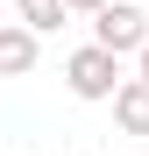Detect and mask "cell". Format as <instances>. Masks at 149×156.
Instances as JSON below:
<instances>
[{
	"mask_svg": "<svg viewBox=\"0 0 149 156\" xmlns=\"http://www.w3.org/2000/svg\"><path fill=\"white\" fill-rule=\"evenodd\" d=\"M64 85L78 92V99H114L128 78H121V57H114V50L85 43V50H71V57H64Z\"/></svg>",
	"mask_w": 149,
	"mask_h": 156,
	"instance_id": "1",
	"label": "cell"
},
{
	"mask_svg": "<svg viewBox=\"0 0 149 156\" xmlns=\"http://www.w3.org/2000/svg\"><path fill=\"white\" fill-rule=\"evenodd\" d=\"M64 7H71V14H99L107 0H64Z\"/></svg>",
	"mask_w": 149,
	"mask_h": 156,
	"instance_id": "6",
	"label": "cell"
},
{
	"mask_svg": "<svg viewBox=\"0 0 149 156\" xmlns=\"http://www.w3.org/2000/svg\"><path fill=\"white\" fill-rule=\"evenodd\" d=\"M92 43L99 50H114V57H142V43H149V14L135 7V0H107V7L92 14Z\"/></svg>",
	"mask_w": 149,
	"mask_h": 156,
	"instance_id": "2",
	"label": "cell"
},
{
	"mask_svg": "<svg viewBox=\"0 0 149 156\" xmlns=\"http://www.w3.org/2000/svg\"><path fill=\"white\" fill-rule=\"evenodd\" d=\"M114 121L128 128V135H149V78H128V85L114 92Z\"/></svg>",
	"mask_w": 149,
	"mask_h": 156,
	"instance_id": "4",
	"label": "cell"
},
{
	"mask_svg": "<svg viewBox=\"0 0 149 156\" xmlns=\"http://www.w3.org/2000/svg\"><path fill=\"white\" fill-rule=\"evenodd\" d=\"M14 7H21V29H36V36H50V29H64V0H14Z\"/></svg>",
	"mask_w": 149,
	"mask_h": 156,
	"instance_id": "5",
	"label": "cell"
},
{
	"mask_svg": "<svg viewBox=\"0 0 149 156\" xmlns=\"http://www.w3.org/2000/svg\"><path fill=\"white\" fill-rule=\"evenodd\" d=\"M135 78H149V43H142V71H135Z\"/></svg>",
	"mask_w": 149,
	"mask_h": 156,
	"instance_id": "7",
	"label": "cell"
},
{
	"mask_svg": "<svg viewBox=\"0 0 149 156\" xmlns=\"http://www.w3.org/2000/svg\"><path fill=\"white\" fill-rule=\"evenodd\" d=\"M21 71H36V29L0 21V78H21Z\"/></svg>",
	"mask_w": 149,
	"mask_h": 156,
	"instance_id": "3",
	"label": "cell"
}]
</instances>
